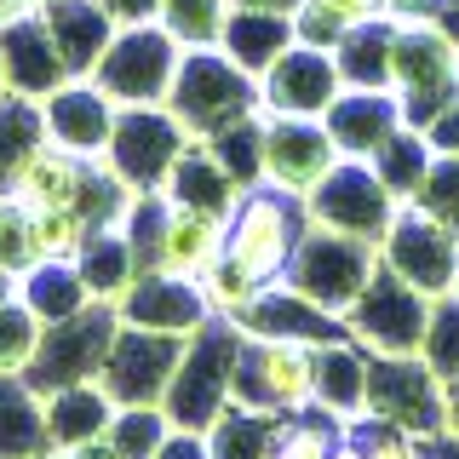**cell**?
Returning <instances> with one entry per match:
<instances>
[{
  "label": "cell",
  "mask_w": 459,
  "mask_h": 459,
  "mask_svg": "<svg viewBox=\"0 0 459 459\" xmlns=\"http://www.w3.org/2000/svg\"><path fill=\"white\" fill-rule=\"evenodd\" d=\"M241 327L224 322V316H212V322H201L190 339H184V356H178V373H172L161 408L167 420L178 430H201L207 437V425L219 420L230 408V391H236V356H241Z\"/></svg>",
  "instance_id": "2"
},
{
  "label": "cell",
  "mask_w": 459,
  "mask_h": 459,
  "mask_svg": "<svg viewBox=\"0 0 459 459\" xmlns=\"http://www.w3.org/2000/svg\"><path fill=\"white\" fill-rule=\"evenodd\" d=\"M40 264L35 253V207L18 201L12 190H0V270L6 276H29Z\"/></svg>",
  "instance_id": "37"
},
{
  "label": "cell",
  "mask_w": 459,
  "mask_h": 459,
  "mask_svg": "<svg viewBox=\"0 0 459 459\" xmlns=\"http://www.w3.org/2000/svg\"><path fill=\"white\" fill-rule=\"evenodd\" d=\"M40 23H47V35L57 40L69 75H92L104 47L115 40V29H121L104 12V0H47V6H40Z\"/></svg>",
  "instance_id": "22"
},
{
  "label": "cell",
  "mask_w": 459,
  "mask_h": 459,
  "mask_svg": "<svg viewBox=\"0 0 459 459\" xmlns=\"http://www.w3.org/2000/svg\"><path fill=\"white\" fill-rule=\"evenodd\" d=\"M430 305L420 287H408L396 270H373V281L362 287L351 310H344V327L362 344L368 356H425V333H430Z\"/></svg>",
  "instance_id": "6"
},
{
  "label": "cell",
  "mask_w": 459,
  "mask_h": 459,
  "mask_svg": "<svg viewBox=\"0 0 459 459\" xmlns=\"http://www.w3.org/2000/svg\"><path fill=\"white\" fill-rule=\"evenodd\" d=\"M230 402L258 413H281V420L316 408V351L287 339H241Z\"/></svg>",
  "instance_id": "8"
},
{
  "label": "cell",
  "mask_w": 459,
  "mask_h": 459,
  "mask_svg": "<svg viewBox=\"0 0 459 459\" xmlns=\"http://www.w3.org/2000/svg\"><path fill=\"white\" fill-rule=\"evenodd\" d=\"M47 448V396L29 379H0V459H29Z\"/></svg>",
  "instance_id": "30"
},
{
  "label": "cell",
  "mask_w": 459,
  "mask_h": 459,
  "mask_svg": "<svg viewBox=\"0 0 459 459\" xmlns=\"http://www.w3.org/2000/svg\"><path fill=\"white\" fill-rule=\"evenodd\" d=\"M167 109L178 115V126L195 143H207L212 133L247 121V115H264V104H258V75H247L224 47L184 52L178 81H172V92H167Z\"/></svg>",
  "instance_id": "1"
},
{
  "label": "cell",
  "mask_w": 459,
  "mask_h": 459,
  "mask_svg": "<svg viewBox=\"0 0 459 459\" xmlns=\"http://www.w3.org/2000/svg\"><path fill=\"white\" fill-rule=\"evenodd\" d=\"M368 368L373 356L356 339L316 344V408L333 413L339 425H356L368 413Z\"/></svg>",
  "instance_id": "23"
},
{
  "label": "cell",
  "mask_w": 459,
  "mask_h": 459,
  "mask_svg": "<svg viewBox=\"0 0 459 459\" xmlns=\"http://www.w3.org/2000/svg\"><path fill=\"white\" fill-rule=\"evenodd\" d=\"M327 6H333L344 23H373V18H391L396 0H327Z\"/></svg>",
  "instance_id": "44"
},
{
  "label": "cell",
  "mask_w": 459,
  "mask_h": 459,
  "mask_svg": "<svg viewBox=\"0 0 459 459\" xmlns=\"http://www.w3.org/2000/svg\"><path fill=\"white\" fill-rule=\"evenodd\" d=\"M420 133H425V143H430L437 155H459V98L437 115V121H425Z\"/></svg>",
  "instance_id": "43"
},
{
  "label": "cell",
  "mask_w": 459,
  "mask_h": 459,
  "mask_svg": "<svg viewBox=\"0 0 459 459\" xmlns=\"http://www.w3.org/2000/svg\"><path fill=\"white\" fill-rule=\"evenodd\" d=\"M305 230H310V207H305V201L287 195V190H270V184H258V190H247V195H241V207L230 212L224 253L270 287V281L287 276L293 247H299Z\"/></svg>",
  "instance_id": "4"
},
{
  "label": "cell",
  "mask_w": 459,
  "mask_h": 459,
  "mask_svg": "<svg viewBox=\"0 0 459 459\" xmlns=\"http://www.w3.org/2000/svg\"><path fill=\"white\" fill-rule=\"evenodd\" d=\"M281 413H258L230 402L219 420L207 425V454L212 459H276L281 454Z\"/></svg>",
  "instance_id": "29"
},
{
  "label": "cell",
  "mask_w": 459,
  "mask_h": 459,
  "mask_svg": "<svg viewBox=\"0 0 459 459\" xmlns=\"http://www.w3.org/2000/svg\"><path fill=\"white\" fill-rule=\"evenodd\" d=\"M35 12H40V0H0V29H12V23L35 18Z\"/></svg>",
  "instance_id": "49"
},
{
  "label": "cell",
  "mask_w": 459,
  "mask_h": 459,
  "mask_svg": "<svg viewBox=\"0 0 459 459\" xmlns=\"http://www.w3.org/2000/svg\"><path fill=\"white\" fill-rule=\"evenodd\" d=\"M115 327H121V310L115 305H86L81 316H69V322H52L47 333H40V351H35V362H29L23 379L35 385L40 396L69 391V385H92L98 373H104Z\"/></svg>",
  "instance_id": "10"
},
{
  "label": "cell",
  "mask_w": 459,
  "mask_h": 459,
  "mask_svg": "<svg viewBox=\"0 0 459 459\" xmlns=\"http://www.w3.org/2000/svg\"><path fill=\"white\" fill-rule=\"evenodd\" d=\"M18 299L29 310L40 316V322H69V316H81L86 305H98L92 293H86V281H81V270L75 264H57V258H40L29 276H18Z\"/></svg>",
  "instance_id": "31"
},
{
  "label": "cell",
  "mask_w": 459,
  "mask_h": 459,
  "mask_svg": "<svg viewBox=\"0 0 459 459\" xmlns=\"http://www.w3.org/2000/svg\"><path fill=\"white\" fill-rule=\"evenodd\" d=\"M425 362L442 373V379H459V299H437L430 305V333H425Z\"/></svg>",
  "instance_id": "41"
},
{
  "label": "cell",
  "mask_w": 459,
  "mask_h": 459,
  "mask_svg": "<svg viewBox=\"0 0 459 459\" xmlns=\"http://www.w3.org/2000/svg\"><path fill=\"white\" fill-rule=\"evenodd\" d=\"M40 121H47V143H57L69 155H86V161H104L115 121H121V104L92 75H69L57 92L40 98Z\"/></svg>",
  "instance_id": "15"
},
{
  "label": "cell",
  "mask_w": 459,
  "mask_h": 459,
  "mask_svg": "<svg viewBox=\"0 0 459 459\" xmlns=\"http://www.w3.org/2000/svg\"><path fill=\"white\" fill-rule=\"evenodd\" d=\"M344 442V425L322 408H305L281 425V454L276 459H333V448Z\"/></svg>",
  "instance_id": "38"
},
{
  "label": "cell",
  "mask_w": 459,
  "mask_h": 459,
  "mask_svg": "<svg viewBox=\"0 0 459 459\" xmlns=\"http://www.w3.org/2000/svg\"><path fill=\"white\" fill-rule=\"evenodd\" d=\"M167 201H178V207H195V212H219V219H230V212L241 207V184L230 178V172L219 167V155L207 150V143H190V150L178 155V167H172L167 178Z\"/></svg>",
  "instance_id": "25"
},
{
  "label": "cell",
  "mask_w": 459,
  "mask_h": 459,
  "mask_svg": "<svg viewBox=\"0 0 459 459\" xmlns=\"http://www.w3.org/2000/svg\"><path fill=\"white\" fill-rule=\"evenodd\" d=\"M368 413L408 437H442L448 430V379L425 356H373L368 368Z\"/></svg>",
  "instance_id": "9"
},
{
  "label": "cell",
  "mask_w": 459,
  "mask_h": 459,
  "mask_svg": "<svg viewBox=\"0 0 459 459\" xmlns=\"http://www.w3.org/2000/svg\"><path fill=\"white\" fill-rule=\"evenodd\" d=\"M178 64H184V47L161 23H126V29H115V40L104 47L92 81L121 109H155V104H167L172 81H178Z\"/></svg>",
  "instance_id": "5"
},
{
  "label": "cell",
  "mask_w": 459,
  "mask_h": 459,
  "mask_svg": "<svg viewBox=\"0 0 459 459\" xmlns=\"http://www.w3.org/2000/svg\"><path fill=\"white\" fill-rule=\"evenodd\" d=\"M391 47H396V18L356 23L333 52L344 86H379V92H391Z\"/></svg>",
  "instance_id": "32"
},
{
  "label": "cell",
  "mask_w": 459,
  "mask_h": 459,
  "mask_svg": "<svg viewBox=\"0 0 459 459\" xmlns=\"http://www.w3.org/2000/svg\"><path fill=\"white\" fill-rule=\"evenodd\" d=\"M75 270H81L86 293H92L98 305H121L126 287L143 276V264H138V253H133V241H126L121 224L92 230V236H86V247H81V258H75Z\"/></svg>",
  "instance_id": "27"
},
{
  "label": "cell",
  "mask_w": 459,
  "mask_h": 459,
  "mask_svg": "<svg viewBox=\"0 0 459 459\" xmlns=\"http://www.w3.org/2000/svg\"><path fill=\"white\" fill-rule=\"evenodd\" d=\"M115 420V396L104 391V385H69V391H52L47 396V448L52 454H69L81 448V442L104 437Z\"/></svg>",
  "instance_id": "26"
},
{
  "label": "cell",
  "mask_w": 459,
  "mask_h": 459,
  "mask_svg": "<svg viewBox=\"0 0 459 459\" xmlns=\"http://www.w3.org/2000/svg\"><path fill=\"white\" fill-rule=\"evenodd\" d=\"M0 69H6V92L35 98V104L69 81V64H64V52H57V40L47 35L40 12L23 18V23H12V29H0Z\"/></svg>",
  "instance_id": "21"
},
{
  "label": "cell",
  "mask_w": 459,
  "mask_h": 459,
  "mask_svg": "<svg viewBox=\"0 0 459 459\" xmlns=\"http://www.w3.org/2000/svg\"><path fill=\"white\" fill-rule=\"evenodd\" d=\"M104 12L115 23H155V12H161V0H104Z\"/></svg>",
  "instance_id": "46"
},
{
  "label": "cell",
  "mask_w": 459,
  "mask_h": 459,
  "mask_svg": "<svg viewBox=\"0 0 459 459\" xmlns=\"http://www.w3.org/2000/svg\"><path fill=\"white\" fill-rule=\"evenodd\" d=\"M57 459H126L121 448H115L109 437H92V442H81V448H69V454H57Z\"/></svg>",
  "instance_id": "47"
},
{
  "label": "cell",
  "mask_w": 459,
  "mask_h": 459,
  "mask_svg": "<svg viewBox=\"0 0 459 459\" xmlns=\"http://www.w3.org/2000/svg\"><path fill=\"white\" fill-rule=\"evenodd\" d=\"M219 47L236 57L247 75H264L276 57L293 47V18L287 12H253V6H230V23H224V40Z\"/></svg>",
  "instance_id": "28"
},
{
  "label": "cell",
  "mask_w": 459,
  "mask_h": 459,
  "mask_svg": "<svg viewBox=\"0 0 459 459\" xmlns=\"http://www.w3.org/2000/svg\"><path fill=\"white\" fill-rule=\"evenodd\" d=\"M201 293H207V310H212V316H224V322H236V316L247 310L258 293H264V281H258L253 270H241L236 258L224 253L219 264H212L207 276H201Z\"/></svg>",
  "instance_id": "39"
},
{
  "label": "cell",
  "mask_w": 459,
  "mask_h": 459,
  "mask_svg": "<svg viewBox=\"0 0 459 459\" xmlns=\"http://www.w3.org/2000/svg\"><path fill=\"white\" fill-rule=\"evenodd\" d=\"M236 327L247 339H287V344H310V351H316V344H333V339H351L344 316L310 305V299L293 293L287 281H270L264 293L236 316Z\"/></svg>",
  "instance_id": "17"
},
{
  "label": "cell",
  "mask_w": 459,
  "mask_h": 459,
  "mask_svg": "<svg viewBox=\"0 0 459 459\" xmlns=\"http://www.w3.org/2000/svg\"><path fill=\"white\" fill-rule=\"evenodd\" d=\"M115 310H121V322H133V327H150V333H178V339H190L201 322H212L201 281L167 276V270H143V276L126 287V299Z\"/></svg>",
  "instance_id": "18"
},
{
  "label": "cell",
  "mask_w": 459,
  "mask_h": 459,
  "mask_svg": "<svg viewBox=\"0 0 459 459\" xmlns=\"http://www.w3.org/2000/svg\"><path fill=\"white\" fill-rule=\"evenodd\" d=\"M379 270V241H362V236H344V230H327V224H310L293 247V264H287V287L305 293L310 305L344 316L362 299V287L373 281Z\"/></svg>",
  "instance_id": "3"
},
{
  "label": "cell",
  "mask_w": 459,
  "mask_h": 459,
  "mask_svg": "<svg viewBox=\"0 0 459 459\" xmlns=\"http://www.w3.org/2000/svg\"><path fill=\"white\" fill-rule=\"evenodd\" d=\"M47 143V121H40L35 98L6 92L0 98V190H12V178L23 172V161Z\"/></svg>",
  "instance_id": "33"
},
{
  "label": "cell",
  "mask_w": 459,
  "mask_h": 459,
  "mask_svg": "<svg viewBox=\"0 0 459 459\" xmlns=\"http://www.w3.org/2000/svg\"><path fill=\"white\" fill-rule=\"evenodd\" d=\"M86 236H92V224L81 219L75 207H47L35 212V253L40 258H57V264H75Z\"/></svg>",
  "instance_id": "40"
},
{
  "label": "cell",
  "mask_w": 459,
  "mask_h": 459,
  "mask_svg": "<svg viewBox=\"0 0 459 459\" xmlns=\"http://www.w3.org/2000/svg\"><path fill=\"white\" fill-rule=\"evenodd\" d=\"M224 241H230V219L167 201L161 241H155V264H150V270H167V276H190V281H201V276H207V270L224 258Z\"/></svg>",
  "instance_id": "20"
},
{
  "label": "cell",
  "mask_w": 459,
  "mask_h": 459,
  "mask_svg": "<svg viewBox=\"0 0 459 459\" xmlns=\"http://www.w3.org/2000/svg\"><path fill=\"white\" fill-rule=\"evenodd\" d=\"M230 6H253V12H287V18H293V12H299V0H230Z\"/></svg>",
  "instance_id": "50"
},
{
  "label": "cell",
  "mask_w": 459,
  "mask_h": 459,
  "mask_svg": "<svg viewBox=\"0 0 459 459\" xmlns=\"http://www.w3.org/2000/svg\"><path fill=\"white\" fill-rule=\"evenodd\" d=\"M305 207H310V224L344 230V236H362V241H385V230H391L402 201L373 172V161H339Z\"/></svg>",
  "instance_id": "14"
},
{
  "label": "cell",
  "mask_w": 459,
  "mask_h": 459,
  "mask_svg": "<svg viewBox=\"0 0 459 459\" xmlns=\"http://www.w3.org/2000/svg\"><path fill=\"white\" fill-rule=\"evenodd\" d=\"M379 264L396 270L408 287H420L425 299H448L459 287V230L425 212L420 201H402L379 241Z\"/></svg>",
  "instance_id": "7"
},
{
  "label": "cell",
  "mask_w": 459,
  "mask_h": 459,
  "mask_svg": "<svg viewBox=\"0 0 459 459\" xmlns=\"http://www.w3.org/2000/svg\"><path fill=\"white\" fill-rule=\"evenodd\" d=\"M454 299H459V287H454Z\"/></svg>",
  "instance_id": "54"
},
{
  "label": "cell",
  "mask_w": 459,
  "mask_h": 459,
  "mask_svg": "<svg viewBox=\"0 0 459 459\" xmlns=\"http://www.w3.org/2000/svg\"><path fill=\"white\" fill-rule=\"evenodd\" d=\"M172 430H178V425L167 420L161 402H143V408H115V420H109L104 437H109L126 459H155Z\"/></svg>",
  "instance_id": "35"
},
{
  "label": "cell",
  "mask_w": 459,
  "mask_h": 459,
  "mask_svg": "<svg viewBox=\"0 0 459 459\" xmlns=\"http://www.w3.org/2000/svg\"><path fill=\"white\" fill-rule=\"evenodd\" d=\"M40 333H47V322H40L23 299H6V305H0V379H23L29 362H35V351H40Z\"/></svg>",
  "instance_id": "36"
},
{
  "label": "cell",
  "mask_w": 459,
  "mask_h": 459,
  "mask_svg": "<svg viewBox=\"0 0 459 459\" xmlns=\"http://www.w3.org/2000/svg\"><path fill=\"white\" fill-rule=\"evenodd\" d=\"M344 161L327 121L310 115H264V184L310 201L322 190V178Z\"/></svg>",
  "instance_id": "12"
},
{
  "label": "cell",
  "mask_w": 459,
  "mask_h": 459,
  "mask_svg": "<svg viewBox=\"0 0 459 459\" xmlns=\"http://www.w3.org/2000/svg\"><path fill=\"white\" fill-rule=\"evenodd\" d=\"M190 133L178 126V115L167 104L155 109H121V121H115V138L104 150V167L115 172L121 184H133V190H167L172 167H178V155L190 150Z\"/></svg>",
  "instance_id": "11"
},
{
  "label": "cell",
  "mask_w": 459,
  "mask_h": 459,
  "mask_svg": "<svg viewBox=\"0 0 459 459\" xmlns=\"http://www.w3.org/2000/svg\"><path fill=\"white\" fill-rule=\"evenodd\" d=\"M40 6H47V0H40Z\"/></svg>",
  "instance_id": "55"
},
{
  "label": "cell",
  "mask_w": 459,
  "mask_h": 459,
  "mask_svg": "<svg viewBox=\"0 0 459 459\" xmlns=\"http://www.w3.org/2000/svg\"><path fill=\"white\" fill-rule=\"evenodd\" d=\"M322 121H327V133H333L344 161H373L379 143L408 126V121H402L396 92H379V86H344Z\"/></svg>",
  "instance_id": "19"
},
{
  "label": "cell",
  "mask_w": 459,
  "mask_h": 459,
  "mask_svg": "<svg viewBox=\"0 0 459 459\" xmlns=\"http://www.w3.org/2000/svg\"><path fill=\"white\" fill-rule=\"evenodd\" d=\"M29 459H57V454H29Z\"/></svg>",
  "instance_id": "53"
},
{
  "label": "cell",
  "mask_w": 459,
  "mask_h": 459,
  "mask_svg": "<svg viewBox=\"0 0 459 459\" xmlns=\"http://www.w3.org/2000/svg\"><path fill=\"white\" fill-rule=\"evenodd\" d=\"M0 98H6V69H0Z\"/></svg>",
  "instance_id": "52"
},
{
  "label": "cell",
  "mask_w": 459,
  "mask_h": 459,
  "mask_svg": "<svg viewBox=\"0 0 459 459\" xmlns=\"http://www.w3.org/2000/svg\"><path fill=\"white\" fill-rule=\"evenodd\" d=\"M6 299H18V276H6V270H0V305H6Z\"/></svg>",
  "instance_id": "51"
},
{
  "label": "cell",
  "mask_w": 459,
  "mask_h": 459,
  "mask_svg": "<svg viewBox=\"0 0 459 459\" xmlns=\"http://www.w3.org/2000/svg\"><path fill=\"white\" fill-rule=\"evenodd\" d=\"M339 92H344L339 57L322 52V47H299V40L258 75V104H264V115H310V121H322Z\"/></svg>",
  "instance_id": "16"
},
{
  "label": "cell",
  "mask_w": 459,
  "mask_h": 459,
  "mask_svg": "<svg viewBox=\"0 0 459 459\" xmlns=\"http://www.w3.org/2000/svg\"><path fill=\"white\" fill-rule=\"evenodd\" d=\"M420 459H459V437H454V430L425 437V442H420Z\"/></svg>",
  "instance_id": "48"
},
{
  "label": "cell",
  "mask_w": 459,
  "mask_h": 459,
  "mask_svg": "<svg viewBox=\"0 0 459 459\" xmlns=\"http://www.w3.org/2000/svg\"><path fill=\"white\" fill-rule=\"evenodd\" d=\"M356 23H344L327 0H299V12H293V40L299 47H322V52H339V40L351 35Z\"/></svg>",
  "instance_id": "42"
},
{
  "label": "cell",
  "mask_w": 459,
  "mask_h": 459,
  "mask_svg": "<svg viewBox=\"0 0 459 459\" xmlns=\"http://www.w3.org/2000/svg\"><path fill=\"white\" fill-rule=\"evenodd\" d=\"M86 172H92V161H86V155H69V150H57V143H40V150L23 161V172L12 178V195L29 201L35 212H47V207H75L81 190H86Z\"/></svg>",
  "instance_id": "24"
},
{
  "label": "cell",
  "mask_w": 459,
  "mask_h": 459,
  "mask_svg": "<svg viewBox=\"0 0 459 459\" xmlns=\"http://www.w3.org/2000/svg\"><path fill=\"white\" fill-rule=\"evenodd\" d=\"M184 339L178 333H150V327L121 322L115 327V344L104 356V373L98 385L115 396V408H143V402H161L172 373H178Z\"/></svg>",
  "instance_id": "13"
},
{
  "label": "cell",
  "mask_w": 459,
  "mask_h": 459,
  "mask_svg": "<svg viewBox=\"0 0 459 459\" xmlns=\"http://www.w3.org/2000/svg\"><path fill=\"white\" fill-rule=\"evenodd\" d=\"M155 23H161L184 52L219 47V40H224V23H230V0H161Z\"/></svg>",
  "instance_id": "34"
},
{
  "label": "cell",
  "mask_w": 459,
  "mask_h": 459,
  "mask_svg": "<svg viewBox=\"0 0 459 459\" xmlns=\"http://www.w3.org/2000/svg\"><path fill=\"white\" fill-rule=\"evenodd\" d=\"M155 459H212V454H207V437H201V430H172Z\"/></svg>",
  "instance_id": "45"
}]
</instances>
